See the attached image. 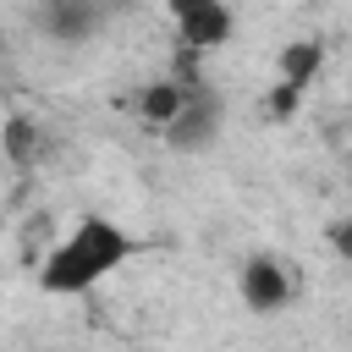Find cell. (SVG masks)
<instances>
[{
  "label": "cell",
  "instance_id": "cell-1",
  "mask_svg": "<svg viewBox=\"0 0 352 352\" xmlns=\"http://www.w3.org/2000/svg\"><path fill=\"white\" fill-rule=\"evenodd\" d=\"M132 253H138V242H132L116 220L88 214V220H77V226L50 248V258H44V270H38V286L55 292V297H77V292L99 286L110 270H121Z\"/></svg>",
  "mask_w": 352,
  "mask_h": 352
},
{
  "label": "cell",
  "instance_id": "cell-2",
  "mask_svg": "<svg viewBox=\"0 0 352 352\" xmlns=\"http://www.w3.org/2000/svg\"><path fill=\"white\" fill-rule=\"evenodd\" d=\"M220 121H226V104H220V99H214L204 82H187V94H182L176 116H170L160 132H165V143H170V148L198 154V148H209V143H214Z\"/></svg>",
  "mask_w": 352,
  "mask_h": 352
},
{
  "label": "cell",
  "instance_id": "cell-3",
  "mask_svg": "<svg viewBox=\"0 0 352 352\" xmlns=\"http://www.w3.org/2000/svg\"><path fill=\"white\" fill-rule=\"evenodd\" d=\"M170 16H176V33L187 50H214L231 38V11L220 0H165Z\"/></svg>",
  "mask_w": 352,
  "mask_h": 352
},
{
  "label": "cell",
  "instance_id": "cell-4",
  "mask_svg": "<svg viewBox=\"0 0 352 352\" xmlns=\"http://www.w3.org/2000/svg\"><path fill=\"white\" fill-rule=\"evenodd\" d=\"M286 297H292V275H286L280 258L258 253V258L242 264V302H248V308L275 314V308H286Z\"/></svg>",
  "mask_w": 352,
  "mask_h": 352
},
{
  "label": "cell",
  "instance_id": "cell-5",
  "mask_svg": "<svg viewBox=\"0 0 352 352\" xmlns=\"http://www.w3.org/2000/svg\"><path fill=\"white\" fill-rule=\"evenodd\" d=\"M99 16H104L99 0H38V28H44L50 38H60V44L88 38V33L99 28Z\"/></svg>",
  "mask_w": 352,
  "mask_h": 352
},
{
  "label": "cell",
  "instance_id": "cell-6",
  "mask_svg": "<svg viewBox=\"0 0 352 352\" xmlns=\"http://www.w3.org/2000/svg\"><path fill=\"white\" fill-rule=\"evenodd\" d=\"M182 94H187V82H182V77H160V82H148V88L138 94V116H143L148 126H165V121L176 116Z\"/></svg>",
  "mask_w": 352,
  "mask_h": 352
},
{
  "label": "cell",
  "instance_id": "cell-7",
  "mask_svg": "<svg viewBox=\"0 0 352 352\" xmlns=\"http://www.w3.org/2000/svg\"><path fill=\"white\" fill-rule=\"evenodd\" d=\"M319 60H324V50L319 44H286V55H280V82L286 88H308V77L319 72Z\"/></svg>",
  "mask_w": 352,
  "mask_h": 352
},
{
  "label": "cell",
  "instance_id": "cell-8",
  "mask_svg": "<svg viewBox=\"0 0 352 352\" xmlns=\"http://www.w3.org/2000/svg\"><path fill=\"white\" fill-rule=\"evenodd\" d=\"M0 138H6V154H11L16 165H33V160H38V148H44V138H38V126H33L28 116H11Z\"/></svg>",
  "mask_w": 352,
  "mask_h": 352
}]
</instances>
